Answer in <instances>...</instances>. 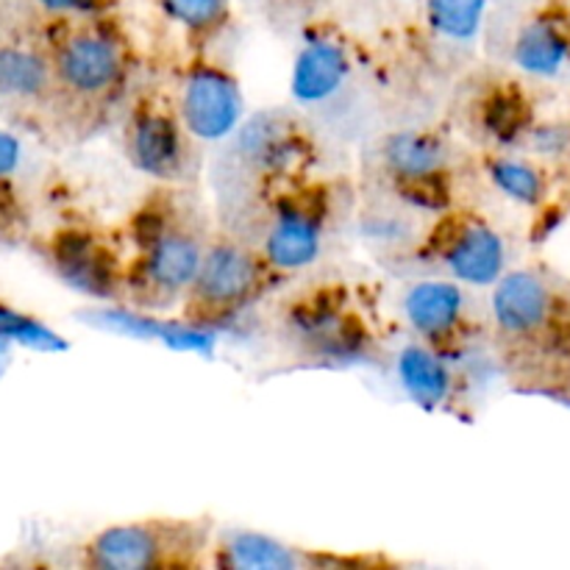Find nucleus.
Returning <instances> with one entry per match:
<instances>
[{"instance_id": "1", "label": "nucleus", "mask_w": 570, "mask_h": 570, "mask_svg": "<svg viewBox=\"0 0 570 570\" xmlns=\"http://www.w3.org/2000/svg\"><path fill=\"white\" fill-rule=\"evenodd\" d=\"M181 117L189 134L206 142L226 139L243 117V92L220 67H195L184 81Z\"/></svg>"}, {"instance_id": "2", "label": "nucleus", "mask_w": 570, "mask_h": 570, "mask_svg": "<svg viewBox=\"0 0 570 570\" xmlns=\"http://www.w3.org/2000/svg\"><path fill=\"white\" fill-rule=\"evenodd\" d=\"M259 287V262L234 243H217L204 254L195 276V298L215 312L237 309Z\"/></svg>"}, {"instance_id": "3", "label": "nucleus", "mask_w": 570, "mask_h": 570, "mask_svg": "<svg viewBox=\"0 0 570 570\" xmlns=\"http://www.w3.org/2000/svg\"><path fill=\"white\" fill-rule=\"evenodd\" d=\"M56 72L78 95H104L120 81L122 53L106 33H72L56 53Z\"/></svg>"}, {"instance_id": "4", "label": "nucleus", "mask_w": 570, "mask_h": 570, "mask_svg": "<svg viewBox=\"0 0 570 570\" xmlns=\"http://www.w3.org/2000/svg\"><path fill=\"white\" fill-rule=\"evenodd\" d=\"M87 562L100 570H148L173 560L167 532L156 523H120L89 543Z\"/></svg>"}, {"instance_id": "5", "label": "nucleus", "mask_w": 570, "mask_h": 570, "mask_svg": "<svg viewBox=\"0 0 570 570\" xmlns=\"http://www.w3.org/2000/svg\"><path fill=\"white\" fill-rule=\"evenodd\" d=\"M443 262L456 282L488 287L504 273L507 250L499 234L484 223H462L445 237Z\"/></svg>"}, {"instance_id": "6", "label": "nucleus", "mask_w": 570, "mask_h": 570, "mask_svg": "<svg viewBox=\"0 0 570 570\" xmlns=\"http://www.w3.org/2000/svg\"><path fill=\"white\" fill-rule=\"evenodd\" d=\"M53 262L65 284L78 293L92 298H109L115 293V262L109 250L89 234H59L53 243Z\"/></svg>"}, {"instance_id": "7", "label": "nucleus", "mask_w": 570, "mask_h": 570, "mask_svg": "<svg viewBox=\"0 0 570 570\" xmlns=\"http://www.w3.org/2000/svg\"><path fill=\"white\" fill-rule=\"evenodd\" d=\"M351 72V59L343 45L332 37H312L293 67V98L298 104H323L343 87Z\"/></svg>"}, {"instance_id": "8", "label": "nucleus", "mask_w": 570, "mask_h": 570, "mask_svg": "<svg viewBox=\"0 0 570 570\" xmlns=\"http://www.w3.org/2000/svg\"><path fill=\"white\" fill-rule=\"evenodd\" d=\"M200 259H204V250L187 232L156 228L148 237V250H145V282L161 293H181V289L193 287Z\"/></svg>"}, {"instance_id": "9", "label": "nucleus", "mask_w": 570, "mask_h": 570, "mask_svg": "<svg viewBox=\"0 0 570 570\" xmlns=\"http://www.w3.org/2000/svg\"><path fill=\"white\" fill-rule=\"evenodd\" d=\"M128 159L154 178H176L184 170V139L176 122L159 111L137 117L128 134Z\"/></svg>"}, {"instance_id": "10", "label": "nucleus", "mask_w": 570, "mask_h": 570, "mask_svg": "<svg viewBox=\"0 0 570 570\" xmlns=\"http://www.w3.org/2000/svg\"><path fill=\"white\" fill-rule=\"evenodd\" d=\"M321 215L309 206H284L265 239V259L276 271H301L321 254Z\"/></svg>"}, {"instance_id": "11", "label": "nucleus", "mask_w": 570, "mask_h": 570, "mask_svg": "<svg viewBox=\"0 0 570 570\" xmlns=\"http://www.w3.org/2000/svg\"><path fill=\"white\" fill-rule=\"evenodd\" d=\"M551 295L538 276L527 271L499 278L493 293L495 323L507 334H532L549 321Z\"/></svg>"}, {"instance_id": "12", "label": "nucleus", "mask_w": 570, "mask_h": 570, "mask_svg": "<svg viewBox=\"0 0 570 570\" xmlns=\"http://www.w3.org/2000/svg\"><path fill=\"white\" fill-rule=\"evenodd\" d=\"M465 295L451 282H421L406 293L404 312L417 334L426 340H443L460 323Z\"/></svg>"}, {"instance_id": "13", "label": "nucleus", "mask_w": 570, "mask_h": 570, "mask_svg": "<svg viewBox=\"0 0 570 570\" xmlns=\"http://www.w3.org/2000/svg\"><path fill=\"white\" fill-rule=\"evenodd\" d=\"M515 65L529 76L551 78L570 56V33L557 17H538L515 39Z\"/></svg>"}, {"instance_id": "14", "label": "nucleus", "mask_w": 570, "mask_h": 570, "mask_svg": "<svg viewBox=\"0 0 570 570\" xmlns=\"http://www.w3.org/2000/svg\"><path fill=\"white\" fill-rule=\"evenodd\" d=\"M384 165L387 170L404 181H423L443 173L445 148L434 134L426 131H401L384 142Z\"/></svg>"}, {"instance_id": "15", "label": "nucleus", "mask_w": 570, "mask_h": 570, "mask_svg": "<svg viewBox=\"0 0 570 570\" xmlns=\"http://www.w3.org/2000/svg\"><path fill=\"white\" fill-rule=\"evenodd\" d=\"M399 379L410 399L426 410H438L451 393V373L438 354L410 345L399 356Z\"/></svg>"}, {"instance_id": "16", "label": "nucleus", "mask_w": 570, "mask_h": 570, "mask_svg": "<svg viewBox=\"0 0 570 570\" xmlns=\"http://www.w3.org/2000/svg\"><path fill=\"white\" fill-rule=\"evenodd\" d=\"M220 566L234 570H295L301 557L259 532H232L220 546Z\"/></svg>"}, {"instance_id": "17", "label": "nucleus", "mask_w": 570, "mask_h": 570, "mask_svg": "<svg viewBox=\"0 0 570 570\" xmlns=\"http://www.w3.org/2000/svg\"><path fill=\"white\" fill-rule=\"evenodd\" d=\"M488 0H426V17L434 33L468 42L482 31Z\"/></svg>"}, {"instance_id": "18", "label": "nucleus", "mask_w": 570, "mask_h": 570, "mask_svg": "<svg viewBox=\"0 0 570 570\" xmlns=\"http://www.w3.org/2000/svg\"><path fill=\"white\" fill-rule=\"evenodd\" d=\"M48 87V67L37 53L22 48L0 50V95L39 98Z\"/></svg>"}, {"instance_id": "19", "label": "nucleus", "mask_w": 570, "mask_h": 570, "mask_svg": "<svg viewBox=\"0 0 570 570\" xmlns=\"http://www.w3.org/2000/svg\"><path fill=\"white\" fill-rule=\"evenodd\" d=\"M282 122L271 120H256L239 134V142H243V154L248 156L254 165L259 167H284L293 156V139L287 137L284 128H278Z\"/></svg>"}, {"instance_id": "20", "label": "nucleus", "mask_w": 570, "mask_h": 570, "mask_svg": "<svg viewBox=\"0 0 570 570\" xmlns=\"http://www.w3.org/2000/svg\"><path fill=\"white\" fill-rule=\"evenodd\" d=\"M490 181L523 206H538L546 195V181L532 165L515 159H493L488 165Z\"/></svg>"}, {"instance_id": "21", "label": "nucleus", "mask_w": 570, "mask_h": 570, "mask_svg": "<svg viewBox=\"0 0 570 570\" xmlns=\"http://www.w3.org/2000/svg\"><path fill=\"white\" fill-rule=\"evenodd\" d=\"M529 120H532V111H529L523 95L515 89H501L484 106V126L501 142H512V139L521 137L529 128Z\"/></svg>"}, {"instance_id": "22", "label": "nucleus", "mask_w": 570, "mask_h": 570, "mask_svg": "<svg viewBox=\"0 0 570 570\" xmlns=\"http://www.w3.org/2000/svg\"><path fill=\"white\" fill-rule=\"evenodd\" d=\"M0 334L9 337L11 343L22 345V348L45 351V354L67 351V340L59 337L53 328H48L45 323L33 321V317L22 315V312L11 309L6 304H0Z\"/></svg>"}, {"instance_id": "23", "label": "nucleus", "mask_w": 570, "mask_h": 570, "mask_svg": "<svg viewBox=\"0 0 570 570\" xmlns=\"http://www.w3.org/2000/svg\"><path fill=\"white\" fill-rule=\"evenodd\" d=\"M159 9L193 33L217 31L232 14L228 0H159Z\"/></svg>"}, {"instance_id": "24", "label": "nucleus", "mask_w": 570, "mask_h": 570, "mask_svg": "<svg viewBox=\"0 0 570 570\" xmlns=\"http://www.w3.org/2000/svg\"><path fill=\"white\" fill-rule=\"evenodd\" d=\"M156 340H161L170 351H195V354H209L217 343V334L206 326H195V323L159 321Z\"/></svg>"}, {"instance_id": "25", "label": "nucleus", "mask_w": 570, "mask_h": 570, "mask_svg": "<svg viewBox=\"0 0 570 570\" xmlns=\"http://www.w3.org/2000/svg\"><path fill=\"white\" fill-rule=\"evenodd\" d=\"M37 3L53 14H92L104 6V0H37Z\"/></svg>"}, {"instance_id": "26", "label": "nucleus", "mask_w": 570, "mask_h": 570, "mask_svg": "<svg viewBox=\"0 0 570 570\" xmlns=\"http://www.w3.org/2000/svg\"><path fill=\"white\" fill-rule=\"evenodd\" d=\"M20 139L11 137V134L0 131V178L9 176V173L17 170V165H20Z\"/></svg>"}, {"instance_id": "27", "label": "nucleus", "mask_w": 570, "mask_h": 570, "mask_svg": "<svg viewBox=\"0 0 570 570\" xmlns=\"http://www.w3.org/2000/svg\"><path fill=\"white\" fill-rule=\"evenodd\" d=\"M534 142H538V150H562V145L568 142V134L557 126H546L534 131Z\"/></svg>"}, {"instance_id": "28", "label": "nucleus", "mask_w": 570, "mask_h": 570, "mask_svg": "<svg viewBox=\"0 0 570 570\" xmlns=\"http://www.w3.org/2000/svg\"><path fill=\"white\" fill-rule=\"evenodd\" d=\"M9 351H11V340L0 334V373L6 371V362H9Z\"/></svg>"}]
</instances>
